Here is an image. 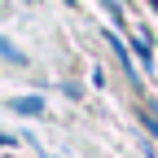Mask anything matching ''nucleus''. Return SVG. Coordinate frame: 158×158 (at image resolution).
Masks as SVG:
<instances>
[{
	"label": "nucleus",
	"instance_id": "nucleus-1",
	"mask_svg": "<svg viewBox=\"0 0 158 158\" xmlns=\"http://www.w3.org/2000/svg\"><path fill=\"white\" fill-rule=\"evenodd\" d=\"M13 110H22V114H40V101H35V97H22V101H13Z\"/></svg>",
	"mask_w": 158,
	"mask_h": 158
}]
</instances>
